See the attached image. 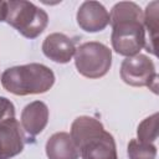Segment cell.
Returning <instances> with one entry per match:
<instances>
[{
    "mask_svg": "<svg viewBox=\"0 0 159 159\" xmlns=\"http://www.w3.org/2000/svg\"><path fill=\"white\" fill-rule=\"evenodd\" d=\"M70 135L82 159H118L113 135L93 117H77L72 122Z\"/></svg>",
    "mask_w": 159,
    "mask_h": 159,
    "instance_id": "obj_1",
    "label": "cell"
},
{
    "mask_svg": "<svg viewBox=\"0 0 159 159\" xmlns=\"http://www.w3.org/2000/svg\"><path fill=\"white\" fill-rule=\"evenodd\" d=\"M55 83L51 68L41 63H29L7 68L1 75L2 87L16 96L45 93Z\"/></svg>",
    "mask_w": 159,
    "mask_h": 159,
    "instance_id": "obj_2",
    "label": "cell"
},
{
    "mask_svg": "<svg viewBox=\"0 0 159 159\" xmlns=\"http://www.w3.org/2000/svg\"><path fill=\"white\" fill-rule=\"evenodd\" d=\"M5 21L27 39H36L48 24L45 10L30 1H6Z\"/></svg>",
    "mask_w": 159,
    "mask_h": 159,
    "instance_id": "obj_3",
    "label": "cell"
},
{
    "mask_svg": "<svg viewBox=\"0 0 159 159\" xmlns=\"http://www.w3.org/2000/svg\"><path fill=\"white\" fill-rule=\"evenodd\" d=\"M75 65L77 71L87 78L103 77L111 68L112 51L101 42H86L76 48Z\"/></svg>",
    "mask_w": 159,
    "mask_h": 159,
    "instance_id": "obj_4",
    "label": "cell"
},
{
    "mask_svg": "<svg viewBox=\"0 0 159 159\" xmlns=\"http://www.w3.org/2000/svg\"><path fill=\"white\" fill-rule=\"evenodd\" d=\"M112 26V47L113 50L125 57H132L139 53L145 45V29L143 17L128 19L118 21Z\"/></svg>",
    "mask_w": 159,
    "mask_h": 159,
    "instance_id": "obj_5",
    "label": "cell"
},
{
    "mask_svg": "<svg viewBox=\"0 0 159 159\" xmlns=\"http://www.w3.org/2000/svg\"><path fill=\"white\" fill-rule=\"evenodd\" d=\"M122 80L133 87H149L154 93L158 92V75L154 62L145 55L138 53L127 57L120 65Z\"/></svg>",
    "mask_w": 159,
    "mask_h": 159,
    "instance_id": "obj_6",
    "label": "cell"
},
{
    "mask_svg": "<svg viewBox=\"0 0 159 159\" xmlns=\"http://www.w3.org/2000/svg\"><path fill=\"white\" fill-rule=\"evenodd\" d=\"M21 129L15 118L0 123V159H10L22 152L25 138Z\"/></svg>",
    "mask_w": 159,
    "mask_h": 159,
    "instance_id": "obj_7",
    "label": "cell"
},
{
    "mask_svg": "<svg viewBox=\"0 0 159 159\" xmlns=\"http://www.w3.org/2000/svg\"><path fill=\"white\" fill-rule=\"evenodd\" d=\"M77 24L87 32H98L109 24V12L98 1H84L77 11Z\"/></svg>",
    "mask_w": 159,
    "mask_h": 159,
    "instance_id": "obj_8",
    "label": "cell"
},
{
    "mask_svg": "<svg viewBox=\"0 0 159 159\" xmlns=\"http://www.w3.org/2000/svg\"><path fill=\"white\" fill-rule=\"evenodd\" d=\"M43 55L57 63H67L75 56L76 46L72 39L65 34H50L42 42Z\"/></svg>",
    "mask_w": 159,
    "mask_h": 159,
    "instance_id": "obj_9",
    "label": "cell"
},
{
    "mask_svg": "<svg viewBox=\"0 0 159 159\" xmlns=\"http://www.w3.org/2000/svg\"><path fill=\"white\" fill-rule=\"evenodd\" d=\"M48 122V108L41 101L27 104L21 113V128L31 137L40 134Z\"/></svg>",
    "mask_w": 159,
    "mask_h": 159,
    "instance_id": "obj_10",
    "label": "cell"
},
{
    "mask_svg": "<svg viewBox=\"0 0 159 159\" xmlns=\"http://www.w3.org/2000/svg\"><path fill=\"white\" fill-rule=\"evenodd\" d=\"M46 155L48 159H78L80 150L68 133L58 132L48 138Z\"/></svg>",
    "mask_w": 159,
    "mask_h": 159,
    "instance_id": "obj_11",
    "label": "cell"
},
{
    "mask_svg": "<svg viewBox=\"0 0 159 159\" xmlns=\"http://www.w3.org/2000/svg\"><path fill=\"white\" fill-rule=\"evenodd\" d=\"M158 1H152L143 14V25L148 31V39H145V50L153 55L157 53V39H158Z\"/></svg>",
    "mask_w": 159,
    "mask_h": 159,
    "instance_id": "obj_12",
    "label": "cell"
},
{
    "mask_svg": "<svg viewBox=\"0 0 159 159\" xmlns=\"http://www.w3.org/2000/svg\"><path fill=\"white\" fill-rule=\"evenodd\" d=\"M129 159H155L157 147L153 143H143L138 139H132L128 143Z\"/></svg>",
    "mask_w": 159,
    "mask_h": 159,
    "instance_id": "obj_13",
    "label": "cell"
},
{
    "mask_svg": "<svg viewBox=\"0 0 159 159\" xmlns=\"http://www.w3.org/2000/svg\"><path fill=\"white\" fill-rule=\"evenodd\" d=\"M138 140L143 143H153L158 138V113L145 118L138 125Z\"/></svg>",
    "mask_w": 159,
    "mask_h": 159,
    "instance_id": "obj_14",
    "label": "cell"
},
{
    "mask_svg": "<svg viewBox=\"0 0 159 159\" xmlns=\"http://www.w3.org/2000/svg\"><path fill=\"white\" fill-rule=\"evenodd\" d=\"M15 118V107L12 102L5 97H0V123Z\"/></svg>",
    "mask_w": 159,
    "mask_h": 159,
    "instance_id": "obj_15",
    "label": "cell"
},
{
    "mask_svg": "<svg viewBox=\"0 0 159 159\" xmlns=\"http://www.w3.org/2000/svg\"><path fill=\"white\" fill-rule=\"evenodd\" d=\"M6 17V1H0V21H5Z\"/></svg>",
    "mask_w": 159,
    "mask_h": 159,
    "instance_id": "obj_16",
    "label": "cell"
}]
</instances>
